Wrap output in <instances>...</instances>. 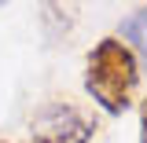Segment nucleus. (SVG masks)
Wrapping results in <instances>:
<instances>
[{
    "instance_id": "obj_1",
    "label": "nucleus",
    "mask_w": 147,
    "mask_h": 143,
    "mask_svg": "<svg viewBox=\"0 0 147 143\" xmlns=\"http://www.w3.org/2000/svg\"><path fill=\"white\" fill-rule=\"evenodd\" d=\"M85 88L107 114H125L140 88V66L136 55L125 48V40L103 37L85 59Z\"/></svg>"
},
{
    "instance_id": "obj_2",
    "label": "nucleus",
    "mask_w": 147,
    "mask_h": 143,
    "mask_svg": "<svg viewBox=\"0 0 147 143\" xmlns=\"http://www.w3.org/2000/svg\"><path fill=\"white\" fill-rule=\"evenodd\" d=\"M37 143H88L96 136V121H88L74 103H48L33 117Z\"/></svg>"
},
{
    "instance_id": "obj_3",
    "label": "nucleus",
    "mask_w": 147,
    "mask_h": 143,
    "mask_svg": "<svg viewBox=\"0 0 147 143\" xmlns=\"http://www.w3.org/2000/svg\"><path fill=\"white\" fill-rule=\"evenodd\" d=\"M121 37H125L129 44V52L132 55H140L147 62V7H136L132 15H125L121 18Z\"/></svg>"
},
{
    "instance_id": "obj_4",
    "label": "nucleus",
    "mask_w": 147,
    "mask_h": 143,
    "mask_svg": "<svg viewBox=\"0 0 147 143\" xmlns=\"http://www.w3.org/2000/svg\"><path fill=\"white\" fill-rule=\"evenodd\" d=\"M140 143H147V99H140Z\"/></svg>"
}]
</instances>
